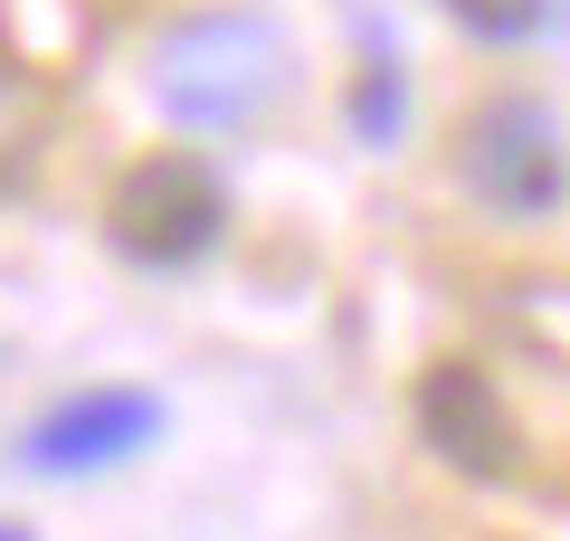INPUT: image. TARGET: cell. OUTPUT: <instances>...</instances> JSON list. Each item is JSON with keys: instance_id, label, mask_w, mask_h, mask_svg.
<instances>
[{"instance_id": "1", "label": "cell", "mask_w": 570, "mask_h": 541, "mask_svg": "<svg viewBox=\"0 0 570 541\" xmlns=\"http://www.w3.org/2000/svg\"><path fill=\"white\" fill-rule=\"evenodd\" d=\"M285 96V39L266 10H200L153 48V105L190 134H247Z\"/></svg>"}, {"instance_id": "2", "label": "cell", "mask_w": 570, "mask_h": 541, "mask_svg": "<svg viewBox=\"0 0 570 541\" xmlns=\"http://www.w3.org/2000/svg\"><path fill=\"white\" fill-rule=\"evenodd\" d=\"M456 180L494 219H551L570 190V142L532 96H485L456 124Z\"/></svg>"}, {"instance_id": "3", "label": "cell", "mask_w": 570, "mask_h": 541, "mask_svg": "<svg viewBox=\"0 0 570 541\" xmlns=\"http://www.w3.org/2000/svg\"><path fill=\"white\" fill-rule=\"evenodd\" d=\"M105 228H115V247L134 266H200L228 228V190L200 153H153L115 180Z\"/></svg>"}, {"instance_id": "4", "label": "cell", "mask_w": 570, "mask_h": 541, "mask_svg": "<svg viewBox=\"0 0 570 541\" xmlns=\"http://www.w3.org/2000/svg\"><path fill=\"white\" fill-rule=\"evenodd\" d=\"M419 437L438 446L456 475H475V484H504V475H513V456H523L504 390H494L475 361H438V371L419 381Z\"/></svg>"}, {"instance_id": "5", "label": "cell", "mask_w": 570, "mask_h": 541, "mask_svg": "<svg viewBox=\"0 0 570 541\" xmlns=\"http://www.w3.org/2000/svg\"><path fill=\"white\" fill-rule=\"evenodd\" d=\"M153 427L163 419H153L142 390H77V400H58L39 427H29V465H39V475H96V465L142 456Z\"/></svg>"}, {"instance_id": "6", "label": "cell", "mask_w": 570, "mask_h": 541, "mask_svg": "<svg viewBox=\"0 0 570 541\" xmlns=\"http://www.w3.org/2000/svg\"><path fill=\"white\" fill-rule=\"evenodd\" d=\"M448 10L475 29V39H523V29L542 20V0H448Z\"/></svg>"}, {"instance_id": "7", "label": "cell", "mask_w": 570, "mask_h": 541, "mask_svg": "<svg viewBox=\"0 0 570 541\" xmlns=\"http://www.w3.org/2000/svg\"><path fill=\"white\" fill-rule=\"evenodd\" d=\"M0 541H20V532H0Z\"/></svg>"}]
</instances>
